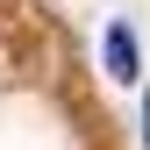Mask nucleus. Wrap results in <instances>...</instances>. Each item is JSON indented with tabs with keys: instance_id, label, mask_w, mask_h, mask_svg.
Returning a JSON list of instances; mask_svg holds the SVG:
<instances>
[{
	"instance_id": "nucleus-1",
	"label": "nucleus",
	"mask_w": 150,
	"mask_h": 150,
	"mask_svg": "<svg viewBox=\"0 0 150 150\" xmlns=\"http://www.w3.org/2000/svg\"><path fill=\"white\" fill-rule=\"evenodd\" d=\"M100 50H107V79H115V86H136V79H143L136 29H129V22H107V29H100Z\"/></svg>"
},
{
	"instance_id": "nucleus-2",
	"label": "nucleus",
	"mask_w": 150,
	"mask_h": 150,
	"mask_svg": "<svg viewBox=\"0 0 150 150\" xmlns=\"http://www.w3.org/2000/svg\"><path fill=\"white\" fill-rule=\"evenodd\" d=\"M143 150H150V86H143Z\"/></svg>"
}]
</instances>
